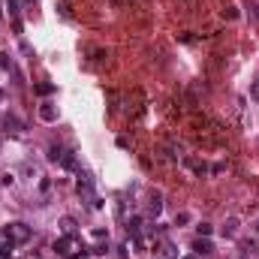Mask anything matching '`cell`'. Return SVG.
I'll return each mask as SVG.
<instances>
[{
    "instance_id": "obj_13",
    "label": "cell",
    "mask_w": 259,
    "mask_h": 259,
    "mask_svg": "<svg viewBox=\"0 0 259 259\" xmlns=\"http://www.w3.org/2000/svg\"><path fill=\"white\" fill-rule=\"evenodd\" d=\"M187 166L196 172V175H205L208 172V166H205V160H187Z\"/></svg>"
},
{
    "instance_id": "obj_14",
    "label": "cell",
    "mask_w": 259,
    "mask_h": 259,
    "mask_svg": "<svg viewBox=\"0 0 259 259\" xmlns=\"http://www.w3.org/2000/svg\"><path fill=\"white\" fill-rule=\"evenodd\" d=\"M12 247H15V244H12L9 238H3V244H0V259H9V256H12Z\"/></svg>"
},
{
    "instance_id": "obj_9",
    "label": "cell",
    "mask_w": 259,
    "mask_h": 259,
    "mask_svg": "<svg viewBox=\"0 0 259 259\" xmlns=\"http://www.w3.org/2000/svg\"><path fill=\"white\" fill-rule=\"evenodd\" d=\"M139 232H142V217H130L127 220V235L139 238Z\"/></svg>"
},
{
    "instance_id": "obj_17",
    "label": "cell",
    "mask_w": 259,
    "mask_h": 259,
    "mask_svg": "<svg viewBox=\"0 0 259 259\" xmlns=\"http://www.w3.org/2000/svg\"><path fill=\"white\" fill-rule=\"evenodd\" d=\"M196 229H199V235H202V238H208V235L214 232V226H211V223H199Z\"/></svg>"
},
{
    "instance_id": "obj_11",
    "label": "cell",
    "mask_w": 259,
    "mask_h": 259,
    "mask_svg": "<svg viewBox=\"0 0 259 259\" xmlns=\"http://www.w3.org/2000/svg\"><path fill=\"white\" fill-rule=\"evenodd\" d=\"M33 91L40 97H49V94H54V85L52 82H40V85H33Z\"/></svg>"
},
{
    "instance_id": "obj_12",
    "label": "cell",
    "mask_w": 259,
    "mask_h": 259,
    "mask_svg": "<svg viewBox=\"0 0 259 259\" xmlns=\"http://www.w3.org/2000/svg\"><path fill=\"white\" fill-rule=\"evenodd\" d=\"M241 253H244V256H247V253H250V256L259 253V244H256L253 238H247V241H241Z\"/></svg>"
},
{
    "instance_id": "obj_4",
    "label": "cell",
    "mask_w": 259,
    "mask_h": 259,
    "mask_svg": "<svg viewBox=\"0 0 259 259\" xmlns=\"http://www.w3.org/2000/svg\"><path fill=\"white\" fill-rule=\"evenodd\" d=\"M40 121H46V124H54V121H57V105H52V103H43V105H40Z\"/></svg>"
},
{
    "instance_id": "obj_8",
    "label": "cell",
    "mask_w": 259,
    "mask_h": 259,
    "mask_svg": "<svg viewBox=\"0 0 259 259\" xmlns=\"http://www.w3.org/2000/svg\"><path fill=\"white\" fill-rule=\"evenodd\" d=\"M63 154H66V148H60V145H49V154H46V157H49L52 163H60Z\"/></svg>"
},
{
    "instance_id": "obj_15",
    "label": "cell",
    "mask_w": 259,
    "mask_h": 259,
    "mask_svg": "<svg viewBox=\"0 0 259 259\" xmlns=\"http://www.w3.org/2000/svg\"><path fill=\"white\" fill-rule=\"evenodd\" d=\"M60 166H63V169H76V157H72V151H66V154H63Z\"/></svg>"
},
{
    "instance_id": "obj_1",
    "label": "cell",
    "mask_w": 259,
    "mask_h": 259,
    "mask_svg": "<svg viewBox=\"0 0 259 259\" xmlns=\"http://www.w3.org/2000/svg\"><path fill=\"white\" fill-rule=\"evenodd\" d=\"M54 253H60L63 259H76L79 253H85V244H82V238L76 232H72V235H60L54 241Z\"/></svg>"
},
{
    "instance_id": "obj_10",
    "label": "cell",
    "mask_w": 259,
    "mask_h": 259,
    "mask_svg": "<svg viewBox=\"0 0 259 259\" xmlns=\"http://www.w3.org/2000/svg\"><path fill=\"white\" fill-rule=\"evenodd\" d=\"M60 232L72 235V232H76V220H72V217H60Z\"/></svg>"
},
{
    "instance_id": "obj_18",
    "label": "cell",
    "mask_w": 259,
    "mask_h": 259,
    "mask_svg": "<svg viewBox=\"0 0 259 259\" xmlns=\"http://www.w3.org/2000/svg\"><path fill=\"white\" fill-rule=\"evenodd\" d=\"M175 244H163V259H175Z\"/></svg>"
},
{
    "instance_id": "obj_20",
    "label": "cell",
    "mask_w": 259,
    "mask_h": 259,
    "mask_svg": "<svg viewBox=\"0 0 259 259\" xmlns=\"http://www.w3.org/2000/svg\"><path fill=\"white\" fill-rule=\"evenodd\" d=\"M223 18H229V21L238 18V9H235V6H226V9H223Z\"/></svg>"
},
{
    "instance_id": "obj_19",
    "label": "cell",
    "mask_w": 259,
    "mask_h": 259,
    "mask_svg": "<svg viewBox=\"0 0 259 259\" xmlns=\"http://www.w3.org/2000/svg\"><path fill=\"white\" fill-rule=\"evenodd\" d=\"M247 9H250V18L259 21V3H256V0H250V6H247Z\"/></svg>"
},
{
    "instance_id": "obj_16",
    "label": "cell",
    "mask_w": 259,
    "mask_h": 259,
    "mask_svg": "<svg viewBox=\"0 0 259 259\" xmlns=\"http://www.w3.org/2000/svg\"><path fill=\"white\" fill-rule=\"evenodd\" d=\"M6 9H9V15L18 21V12H21V9H18V0H6Z\"/></svg>"
},
{
    "instance_id": "obj_7",
    "label": "cell",
    "mask_w": 259,
    "mask_h": 259,
    "mask_svg": "<svg viewBox=\"0 0 259 259\" xmlns=\"http://www.w3.org/2000/svg\"><path fill=\"white\" fill-rule=\"evenodd\" d=\"M220 232H223V238H235V235H238V217H229Z\"/></svg>"
},
{
    "instance_id": "obj_6",
    "label": "cell",
    "mask_w": 259,
    "mask_h": 259,
    "mask_svg": "<svg viewBox=\"0 0 259 259\" xmlns=\"http://www.w3.org/2000/svg\"><path fill=\"white\" fill-rule=\"evenodd\" d=\"M163 211V193H151V202H148V214L157 217Z\"/></svg>"
},
{
    "instance_id": "obj_5",
    "label": "cell",
    "mask_w": 259,
    "mask_h": 259,
    "mask_svg": "<svg viewBox=\"0 0 259 259\" xmlns=\"http://www.w3.org/2000/svg\"><path fill=\"white\" fill-rule=\"evenodd\" d=\"M211 250H214V247H211V241H208V238H202V235H199V238L193 241V253H196V256H208Z\"/></svg>"
},
{
    "instance_id": "obj_2",
    "label": "cell",
    "mask_w": 259,
    "mask_h": 259,
    "mask_svg": "<svg viewBox=\"0 0 259 259\" xmlns=\"http://www.w3.org/2000/svg\"><path fill=\"white\" fill-rule=\"evenodd\" d=\"M30 235H33V229L27 223H21V220H12V223L3 226V238H9L12 244H24V241H30Z\"/></svg>"
},
{
    "instance_id": "obj_3",
    "label": "cell",
    "mask_w": 259,
    "mask_h": 259,
    "mask_svg": "<svg viewBox=\"0 0 259 259\" xmlns=\"http://www.w3.org/2000/svg\"><path fill=\"white\" fill-rule=\"evenodd\" d=\"M3 127H6L12 136H24V130H27V127H24V121H21L18 115H12V112H6V115H3Z\"/></svg>"
},
{
    "instance_id": "obj_21",
    "label": "cell",
    "mask_w": 259,
    "mask_h": 259,
    "mask_svg": "<svg viewBox=\"0 0 259 259\" xmlns=\"http://www.w3.org/2000/svg\"><path fill=\"white\" fill-rule=\"evenodd\" d=\"M0 66H3V69H12V57H9V54H0Z\"/></svg>"
},
{
    "instance_id": "obj_22",
    "label": "cell",
    "mask_w": 259,
    "mask_h": 259,
    "mask_svg": "<svg viewBox=\"0 0 259 259\" xmlns=\"http://www.w3.org/2000/svg\"><path fill=\"white\" fill-rule=\"evenodd\" d=\"M250 97H253V100H259V79H256V85H253V91H250Z\"/></svg>"
}]
</instances>
